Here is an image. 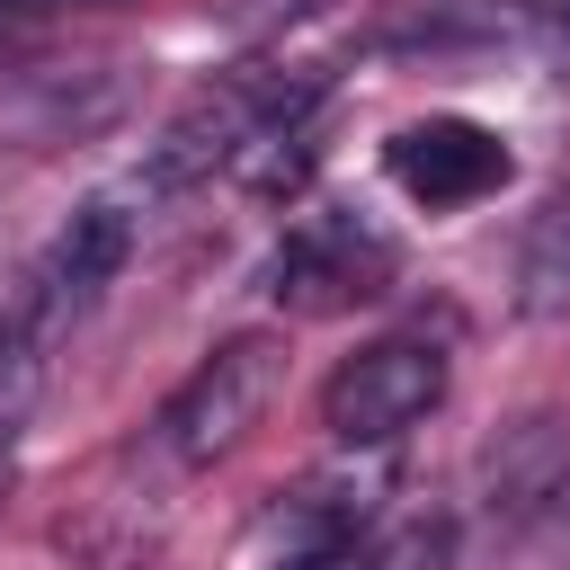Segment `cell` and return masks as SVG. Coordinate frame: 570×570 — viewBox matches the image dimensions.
I'll use <instances>...</instances> for the list:
<instances>
[{
    "label": "cell",
    "mask_w": 570,
    "mask_h": 570,
    "mask_svg": "<svg viewBox=\"0 0 570 570\" xmlns=\"http://www.w3.org/2000/svg\"><path fill=\"white\" fill-rule=\"evenodd\" d=\"M525 303L534 312H561L570 303V205H552L525 240Z\"/></svg>",
    "instance_id": "obj_10"
},
{
    "label": "cell",
    "mask_w": 570,
    "mask_h": 570,
    "mask_svg": "<svg viewBox=\"0 0 570 570\" xmlns=\"http://www.w3.org/2000/svg\"><path fill=\"white\" fill-rule=\"evenodd\" d=\"M392 267H401V249L365 214H312V223L285 232L267 285H276L285 312H347V303H374L392 285Z\"/></svg>",
    "instance_id": "obj_5"
},
{
    "label": "cell",
    "mask_w": 570,
    "mask_h": 570,
    "mask_svg": "<svg viewBox=\"0 0 570 570\" xmlns=\"http://www.w3.org/2000/svg\"><path fill=\"white\" fill-rule=\"evenodd\" d=\"M0 9H80V0H0Z\"/></svg>",
    "instance_id": "obj_11"
},
{
    "label": "cell",
    "mask_w": 570,
    "mask_h": 570,
    "mask_svg": "<svg viewBox=\"0 0 570 570\" xmlns=\"http://www.w3.org/2000/svg\"><path fill=\"white\" fill-rule=\"evenodd\" d=\"M383 169H392V187L410 205L463 214V205H481V196H499L517 178V151H508V134H490L472 116H419V125H401L383 142Z\"/></svg>",
    "instance_id": "obj_6"
},
{
    "label": "cell",
    "mask_w": 570,
    "mask_h": 570,
    "mask_svg": "<svg viewBox=\"0 0 570 570\" xmlns=\"http://www.w3.org/2000/svg\"><path fill=\"white\" fill-rule=\"evenodd\" d=\"M134 240H142V214H134V196H89L53 240H45V258L18 276V294H9V312H0V347H27V356H53L89 312H98V294L125 276V258H134Z\"/></svg>",
    "instance_id": "obj_1"
},
{
    "label": "cell",
    "mask_w": 570,
    "mask_h": 570,
    "mask_svg": "<svg viewBox=\"0 0 570 570\" xmlns=\"http://www.w3.org/2000/svg\"><path fill=\"white\" fill-rule=\"evenodd\" d=\"M338 570H454V525H445V517H419V525H401V534L347 552Z\"/></svg>",
    "instance_id": "obj_9"
},
{
    "label": "cell",
    "mask_w": 570,
    "mask_h": 570,
    "mask_svg": "<svg viewBox=\"0 0 570 570\" xmlns=\"http://www.w3.org/2000/svg\"><path fill=\"white\" fill-rule=\"evenodd\" d=\"M134 98V71L125 62H53V71H18L0 89V142L18 151H53V142H80L98 125H116Z\"/></svg>",
    "instance_id": "obj_7"
},
{
    "label": "cell",
    "mask_w": 570,
    "mask_h": 570,
    "mask_svg": "<svg viewBox=\"0 0 570 570\" xmlns=\"http://www.w3.org/2000/svg\"><path fill=\"white\" fill-rule=\"evenodd\" d=\"M0 490H9V463H0Z\"/></svg>",
    "instance_id": "obj_13"
},
{
    "label": "cell",
    "mask_w": 570,
    "mask_h": 570,
    "mask_svg": "<svg viewBox=\"0 0 570 570\" xmlns=\"http://www.w3.org/2000/svg\"><path fill=\"white\" fill-rule=\"evenodd\" d=\"M561 481H570V428L552 410H525L481 445V499L508 517H534L543 499H561Z\"/></svg>",
    "instance_id": "obj_8"
},
{
    "label": "cell",
    "mask_w": 570,
    "mask_h": 570,
    "mask_svg": "<svg viewBox=\"0 0 570 570\" xmlns=\"http://www.w3.org/2000/svg\"><path fill=\"white\" fill-rule=\"evenodd\" d=\"M445 383H454V365L436 338H374V347L338 356V374L321 383V428L338 445H392L445 401Z\"/></svg>",
    "instance_id": "obj_4"
},
{
    "label": "cell",
    "mask_w": 570,
    "mask_h": 570,
    "mask_svg": "<svg viewBox=\"0 0 570 570\" xmlns=\"http://www.w3.org/2000/svg\"><path fill=\"white\" fill-rule=\"evenodd\" d=\"M561 53H570V9H561Z\"/></svg>",
    "instance_id": "obj_12"
},
{
    "label": "cell",
    "mask_w": 570,
    "mask_h": 570,
    "mask_svg": "<svg viewBox=\"0 0 570 570\" xmlns=\"http://www.w3.org/2000/svg\"><path fill=\"white\" fill-rule=\"evenodd\" d=\"M303 98H321V80H294V71H223V80H205L160 134H151V151H142V196H169V187H187V178H214V169H232L276 116H294Z\"/></svg>",
    "instance_id": "obj_2"
},
{
    "label": "cell",
    "mask_w": 570,
    "mask_h": 570,
    "mask_svg": "<svg viewBox=\"0 0 570 570\" xmlns=\"http://www.w3.org/2000/svg\"><path fill=\"white\" fill-rule=\"evenodd\" d=\"M276 383H285V338H267V330H240V338H223L214 356H196L187 365V383L160 401V454L169 463H187V472H205V463H223L258 419H267V401H276Z\"/></svg>",
    "instance_id": "obj_3"
}]
</instances>
